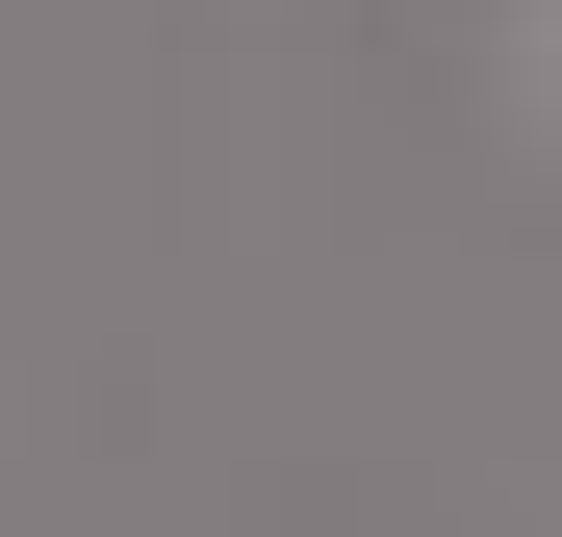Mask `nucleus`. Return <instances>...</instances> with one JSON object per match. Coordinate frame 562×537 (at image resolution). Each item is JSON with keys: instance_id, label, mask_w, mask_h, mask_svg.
I'll use <instances>...</instances> for the list:
<instances>
[]
</instances>
